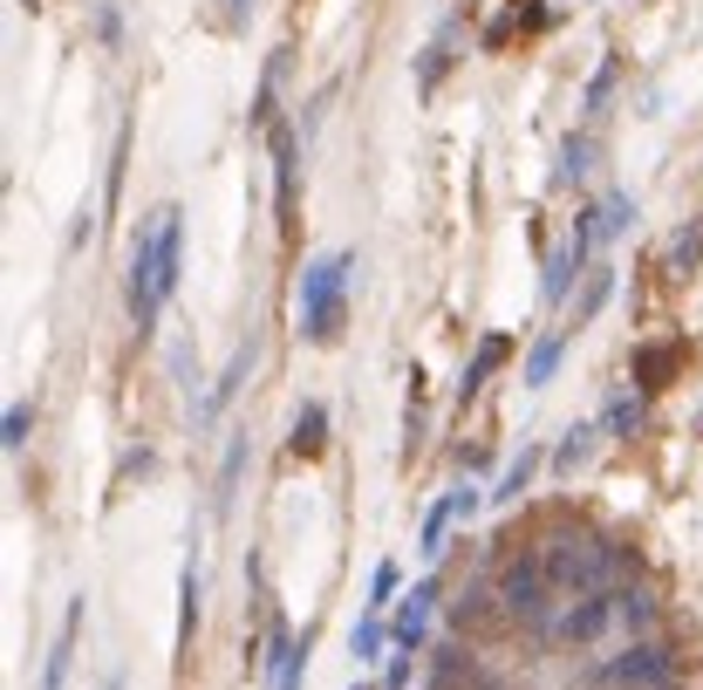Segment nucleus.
Returning <instances> with one entry per match:
<instances>
[{"mask_svg": "<svg viewBox=\"0 0 703 690\" xmlns=\"http://www.w3.org/2000/svg\"><path fill=\"white\" fill-rule=\"evenodd\" d=\"M226 21H232V28H240V21H246V0H226Z\"/></svg>", "mask_w": 703, "mask_h": 690, "instance_id": "30", "label": "nucleus"}, {"mask_svg": "<svg viewBox=\"0 0 703 690\" xmlns=\"http://www.w3.org/2000/svg\"><path fill=\"white\" fill-rule=\"evenodd\" d=\"M587 165H594V144H587V137H567V165H560V178H581Z\"/></svg>", "mask_w": 703, "mask_h": 690, "instance_id": "26", "label": "nucleus"}, {"mask_svg": "<svg viewBox=\"0 0 703 690\" xmlns=\"http://www.w3.org/2000/svg\"><path fill=\"white\" fill-rule=\"evenodd\" d=\"M499 608L526 629L554 622V581H546V560L540 554H506L499 560Z\"/></svg>", "mask_w": 703, "mask_h": 690, "instance_id": "2", "label": "nucleus"}, {"mask_svg": "<svg viewBox=\"0 0 703 690\" xmlns=\"http://www.w3.org/2000/svg\"><path fill=\"white\" fill-rule=\"evenodd\" d=\"M560 349H567V336H540V342H533V355H526V383H546V376H554Z\"/></svg>", "mask_w": 703, "mask_h": 690, "instance_id": "17", "label": "nucleus"}, {"mask_svg": "<svg viewBox=\"0 0 703 690\" xmlns=\"http://www.w3.org/2000/svg\"><path fill=\"white\" fill-rule=\"evenodd\" d=\"M383 616H362L355 622V635H349V650H355V663H362V670H369V663H383Z\"/></svg>", "mask_w": 703, "mask_h": 690, "instance_id": "16", "label": "nucleus"}, {"mask_svg": "<svg viewBox=\"0 0 703 690\" xmlns=\"http://www.w3.org/2000/svg\"><path fill=\"white\" fill-rule=\"evenodd\" d=\"M574 267H581L574 253H560V261H546V301H560V294H567V280H574Z\"/></svg>", "mask_w": 703, "mask_h": 690, "instance_id": "23", "label": "nucleus"}, {"mask_svg": "<svg viewBox=\"0 0 703 690\" xmlns=\"http://www.w3.org/2000/svg\"><path fill=\"white\" fill-rule=\"evenodd\" d=\"M635 417H642V403H635V397H621V403H615V411H608V431H629Z\"/></svg>", "mask_w": 703, "mask_h": 690, "instance_id": "28", "label": "nucleus"}, {"mask_svg": "<svg viewBox=\"0 0 703 690\" xmlns=\"http://www.w3.org/2000/svg\"><path fill=\"white\" fill-rule=\"evenodd\" d=\"M431 602H437V581H416L410 595H403V608H397V650H416L424 643V629H431Z\"/></svg>", "mask_w": 703, "mask_h": 690, "instance_id": "6", "label": "nucleus"}, {"mask_svg": "<svg viewBox=\"0 0 703 690\" xmlns=\"http://www.w3.org/2000/svg\"><path fill=\"white\" fill-rule=\"evenodd\" d=\"M253 363H259V349L246 342V349H240V355H232V363H226V376L213 383V397H205V411H198L205 424H213V417L226 411V403H232V390H240V383H246V370H253Z\"/></svg>", "mask_w": 703, "mask_h": 690, "instance_id": "9", "label": "nucleus"}, {"mask_svg": "<svg viewBox=\"0 0 703 690\" xmlns=\"http://www.w3.org/2000/svg\"><path fill=\"white\" fill-rule=\"evenodd\" d=\"M28 431H35V403H14V411H8V451L28 445Z\"/></svg>", "mask_w": 703, "mask_h": 690, "instance_id": "24", "label": "nucleus"}, {"mask_svg": "<svg viewBox=\"0 0 703 690\" xmlns=\"http://www.w3.org/2000/svg\"><path fill=\"white\" fill-rule=\"evenodd\" d=\"M451 506H458V520H472V513H478V485H458Z\"/></svg>", "mask_w": 703, "mask_h": 690, "instance_id": "29", "label": "nucleus"}, {"mask_svg": "<svg viewBox=\"0 0 703 690\" xmlns=\"http://www.w3.org/2000/svg\"><path fill=\"white\" fill-rule=\"evenodd\" d=\"M192 622H198V568H185V616H178V650H192Z\"/></svg>", "mask_w": 703, "mask_h": 690, "instance_id": "22", "label": "nucleus"}, {"mask_svg": "<svg viewBox=\"0 0 703 690\" xmlns=\"http://www.w3.org/2000/svg\"><path fill=\"white\" fill-rule=\"evenodd\" d=\"M274 171H280V226L294 233V137L274 131Z\"/></svg>", "mask_w": 703, "mask_h": 690, "instance_id": "13", "label": "nucleus"}, {"mask_svg": "<svg viewBox=\"0 0 703 690\" xmlns=\"http://www.w3.org/2000/svg\"><path fill=\"white\" fill-rule=\"evenodd\" d=\"M533 472H540V445H526V451L512 458V465H506V479L492 485V499H499V506H512V499H526V485H533Z\"/></svg>", "mask_w": 703, "mask_h": 690, "instance_id": "12", "label": "nucleus"}, {"mask_svg": "<svg viewBox=\"0 0 703 690\" xmlns=\"http://www.w3.org/2000/svg\"><path fill=\"white\" fill-rule=\"evenodd\" d=\"M608 622H615V595H574L546 629H554V643L581 650V643H594V635H608Z\"/></svg>", "mask_w": 703, "mask_h": 690, "instance_id": "4", "label": "nucleus"}, {"mask_svg": "<svg viewBox=\"0 0 703 690\" xmlns=\"http://www.w3.org/2000/svg\"><path fill=\"white\" fill-rule=\"evenodd\" d=\"M451 520H458V506H451V499H437L431 513H424V541H416V554H424V560L445 554V526H451Z\"/></svg>", "mask_w": 703, "mask_h": 690, "instance_id": "15", "label": "nucleus"}, {"mask_svg": "<svg viewBox=\"0 0 703 690\" xmlns=\"http://www.w3.org/2000/svg\"><path fill=\"white\" fill-rule=\"evenodd\" d=\"M75 629H83V602H69V616H62V635H56V650H48V663H41V690H62V683H69Z\"/></svg>", "mask_w": 703, "mask_h": 690, "instance_id": "7", "label": "nucleus"}, {"mask_svg": "<svg viewBox=\"0 0 703 690\" xmlns=\"http://www.w3.org/2000/svg\"><path fill=\"white\" fill-rule=\"evenodd\" d=\"M492 608H499V588H485V581H464L458 588V602H451V622L458 629H472V622H485Z\"/></svg>", "mask_w": 703, "mask_h": 690, "instance_id": "11", "label": "nucleus"}, {"mask_svg": "<svg viewBox=\"0 0 703 690\" xmlns=\"http://www.w3.org/2000/svg\"><path fill=\"white\" fill-rule=\"evenodd\" d=\"M615 622H621V629H649V622H656V602H649L642 588L621 581V588H615Z\"/></svg>", "mask_w": 703, "mask_h": 690, "instance_id": "14", "label": "nucleus"}, {"mask_svg": "<svg viewBox=\"0 0 703 690\" xmlns=\"http://www.w3.org/2000/svg\"><path fill=\"white\" fill-rule=\"evenodd\" d=\"M21 8H41V0H21Z\"/></svg>", "mask_w": 703, "mask_h": 690, "instance_id": "32", "label": "nucleus"}, {"mask_svg": "<svg viewBox=\"0 0 703 690\" xmlns=\"http://www.w3.org/2000/svg\"><path fill=\"white\" fill-rule=\"evenodd\" d=\"M349 253H328L301 274V322H307V342H342V322H349Z\"/></svg>", "mask_w": 703, "mask_h": 690, "instance_id": "1", "label": "nucleus"}, {"mask_svg": "<svg viewBox=\"0 0 703 690\" xmlns=\"http://www.w3.org/2000/svg\"><path fill=\"white\" fill-rule=\"evenodd\" d=\"M288 451H294V458H307V465H315V458L328 451V411H322V403H301V417H294V438H288Z\"/></svg>", "mask_w": 703, "mask_h": 690, "instance_id": "8", "label": "nucleus"}, {"mask_svg": "<svg viewBox=\"0 0 703 690\" xmlns=\"http://www.w3.org/2000/svg\"><path fill=\"white\" fill-rule=\"evenodd\" d=\"M608 294H615V274H594V280H587V294L574 301V322H594V315H602V301H608Z\"/></svg>", "mask_w": 703, "mask_h": 690, "instance_id": "20", "label": "nucleus"}, {"mask_svg": "<svg viewBox=\"0 0 703 690\" xmlns=\"http://www.w3.org/2000/svg\"><path fill=\"white\" fill-rule=\"evenodd\" d=\"M621 226H629V198L615 192V198H602V213H594V233H602V240H615Z\"/></svg>", "mask_w": 703, "mask_h": 690, "instance_id": "21", "label": "nucleus"}, {"mask_svg": "<svg viewBox=\"0 0 703 690\" xmlns=\"http://www.w3.org/2000/svg\"><path fill=\"white\" fill-rule=\"evenodd\" d=\"M594 438H602V431H594V424H574V431H567V445L554 451V465H560V472H574V465H581V458L594 451Z\"/></svg>", "mask_w": 703, "mask_h": 690, "instance_id": "18", "label": "nucleus"}, {"mask_svg": "<svg viewBox=\"0 0 703 690\" xmlns=\"http://www.w3.org/2000/svg\"><path fill=\"white\" fill-rule=\"evenodd\" d=\"M389 595H397V568L383 560V568H376V581H369V616H383V608H389Z\"/></svg>", "mask_w": 703, "mask_h": 690, "instance_id": "25", "label": "nucleus"}, {"mask_svg": "<svg viewBox=\"0 0 703 690\" xmlns=\"http://www.w3.org/2000/svg\"><path fill=\"white\" fill-rule=\"evenodd\" d=\"M410 670H416V656L397 650V656H389V670H383V690H410Z\"/></svg>", "mask_w": 703, "mask_h": 690, "instance_id": "27", "label": "nucleus"}, {"mask_svg": "<svg viewBox=\"0 0 703 690\" xmlns=\"http://www.w3.org/2000/svg\"><path fill=\"white\" fill-rule=\"evenodd\" d=\"M506 355H512V336H485V342H478V355H472V370H464V403H472V397L485 390V376L499 370Z\"/></svg>", "mask_w": 703, "mask_h": 690, "instance_id": "10", "label": "nucleus"}, {"mask_svg": "<svg viewBox=\"0 0 703 690\" xmlns=\"http://www.w3.org/2000/svg\"><path fill=\"white\" fill-rule=\"evenodd\" d=\"M102 690H123V677H110V683H102Z\"/></svg>", "mask_w": 703, "mask_h": 690, "instance_id": "31", "label": "nucleus"}, {"mask_svg": "<svg viewBox=\"0 0 703 690\" xmlns=\"http://www.w3.org/2000/svg\"><path fill=\"white\" fill-rule=\"evenodd\" d=\"M240 465H246V445L232 438V451H226V465H219V493H213V513H226V506H232V485H240Z\"/></svg>", "mask_w": 703, "mask_h": 690, "instance_id": "19", "label": "nucleus"}, {"mask_svg": "<svg viewBox=\"0 0 703 690\" xmlns=\"http://www.w3.org/2000/svg\"><path fill=\"white\" fill-rule=\"evenodd\" d=\"M690 363V342L683 336H669V342H649L635 349V383L642 390H663V383H676V370Z\"/></svg>", "mask_w": 703, "mask_h": 690, "instance_id": "5", "label": "nucleus"}, {"mask_svg": "<svg viewBox=\"0 0 703 690\" xmlns=\"http://www.w3.org/2000/svg\"><path fill=\"white\" fill-rule=\"evenodd\" d=\"M355 690H369V683H355Z\"/></svg>", "mask_w": 703, "mask_h": 690, "instance_id": "33", "label": "nucleus"}, {"mask_svg": "<svg viewBox=\"0 0 703 690\" xmlns=\"http://www.w3.org/2000/svg\"><path fill=\"white\" fill-rule=\"evenodd\" d=\"M602 683H621V690H676V656L663 643H629L621 656L602 663Z\"/></svg>", "mask_w": 703, "mask_h": 690, "instance_id": "3", "label": "nucleus"}]
</instances>
